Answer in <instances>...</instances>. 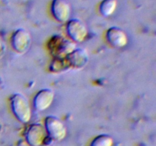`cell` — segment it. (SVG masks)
<instances>
[{
    "mask_svg": "<svg viewBox=\"0 0 156 146\" xmlns=\"http://www.w3.org/2000/svg\"><path fill=\"white\" fill-rule=\"evenodd\" d=\"M10 101L11 108L15 116L21 123H28L31 118V109L25 96L15 93L11 97Z\"/></svg>",
    "mask_w": 156,
    "mask_h": 146,
    "instance_id": "6da1fadb",
    "label": "cell"
},
{
    "mask_svg": "<svg viewBox=\"0 0 156 146\" xmlns=\"http://www.w3.org/2000/svg\"><path fill=\"white\" fill-rule=\"evenodd\" d=\"M48 49L55 57H66L76 50V44L59 35L52 36L48 43Z\"/></svg>",
    "mask_w": 156,
    "mask_h": 146,
    "instance_id": "7a4b0ae2",
    "label": "cell"
},
{
    "mask_svg": "<svg viewBox=\"0 0 156 146\" xmlns=\"http://www.w3.org/2000/svg\"><path fill=\"white\" fill-rule=\"evenodd\" d=\"M45 127L49 136L54 140L60 141L66 135V128L64 123L53 116H49L46 118Z\"/></svg>",
    "mask_w": 156,
    "mask_h": 146,
    "instance_id": "3957f363",
    "label": "cell"
},
{
    "mask_svg": "<svg viewBox=\"0 0 156 146\" xmlns=\"http://www.w3.org/2000/svg\"><path fill=\"white\" fill-rule=\"evenodd\" d=\"M31 44V36L25 29L15 30L12 36V45L14 50L18 53L24 54L30 49Z\"/></svg>",
    "mask_w": 156,
    "mask_h": 146,
    "instance_id": "277c9868",
    "label": "cell"
},
{
    "mask_svg": "<svg viewBox=\"0 0 156 146\" xmlns=\"http://www.w3.org/2000/svg\"><path fill=\"white\" fill-rule=\"evenodd\" d=\"M66 32L70 38L76 43H82L88 36V29L79 19H71L66 24Z\"/></svg>",
    "mask_w": 156,
    "mask_h": 146,
    "instance_id": "5b68a950",
    "label": "cell"
},
{
    "mask_svg": "<svg viewBox=\"0 0 156 146\" xmlns=\"http://www.w3.org/2000/svg\"><path fill=\"white\" fill-rule=\"evenodd\" d=\"M51 12L56 21L65 23L69 21L71 7L66 0H53L51 5Z\"/></svg>",
    "mask_w": 156,
    "mask_h": 146,
    "instance_id": "8992f818",
    "label": "cell"
},
{
    "mask_svg": "<svg viewBox=\"0 0 156 146\" xmlns=\"http://www.w3.org/2000/svg\"><path fill=\"white\" fill-rule=\"evenodd\" d=\"M55 94L53 90L44 88L37 93L34 98V106L38 111H44L51 106Z\"/></svg>",
    "mask_w": 156,
    "mask_h": 146,
    "instance_id": "52a82bcc",
    "label": "cell"
},
{
    "mask_svg": "<svg viewBox=\"0 0 156 146\" xmlns=\"http://www.w3.org/2000/svg\"><path fill=\"white\" fill-rule=\"evenodd\" d=\"M25 135L27 141L30 145L40 146L45 139V129L39 123L31 124L27 129Z\"/></svg>",
    "mask_w": 156,
    "mask_h": 146,
    "instance_id": "ba28073f",
    "label": "cell"
},
{
    "mask_svg": "<svg viewBox=\"0 0 156 146\" xmlns=\"http://www.w3.org/2000/svg\"><path fill=\"white\" fill-rule=\"evenodd\" d=\"M107 40L112 47L123 48L127 44L128 37L123 29L118 27H112L107 31Z\"/></svg>",
    "mask_w": 156,
    "mask_h": 146,
    "instance_id": "9c48e42d",
    "label": "cell"
},
{
    "mask_svg": "<svg viewBox=\"0 0 156 146\" xmlns=\"http://www.w3.org/2000/svg\"><path fill=\"white\" fill-rule=\"evenodd\" d=\"M70 67L75 68H82L86 65L88 61V55L86 50L76 49L71 53L66 56Z\"/></svg>",
    "mask_w": 156,
    "mask_h": 146,
    "instance_id": "30bf717a",
    "label": "cell"
},
{
    "mask_svg": "<svg viewBox=\"0 0 156 146\" xmlns=\"http://www.w3.org/2000/svg\"><path fill=\"white\" fill-rule=\"evenodd\" d=\"M70 68V65L69 64L66 57H55L53 61H52L50 66V70L53 72H62L66 71Z\"/></svg>",
    "mask_w": 156,
    "mask_h": 146,
    "instance_id": "8fae6325",
    "label": "cell"
},
{
    "mask_svg": "<svg viewBox=\"0 0 156 146\" xmlns=\"http://www.w3.org/2000/svg\"><path fill=\"white\" fill-rule=\"evenodd\" d=\"M117 6V0H103L99 6V11L104 16H111L115 12Z\"/></svg>",
    "mask_w": 156,
    "mask_h": 146,
    "instance_id": "7c38bea8",
    "label": "cell"
},
{
    "mask_svg": "<svg viewBox=\"0 0 156 146\" xmlns=\"http://www.w3.org/2000/svg\"><path fill=\"white\" fill-rule=\"evenodd\" d=\"M114 140L108 135H100L94 138L90 146H112Z\"/></svg>",
    "mask_w": 156,
    "mask_h": 146,
    "instance_id": "4fadbf2b",
    "label": "cell"
},
{
    "mask_svg": "<svg viewBox=\"0 0 156 146\" xmlns=\"http://www.w3.org/2000/svg\"><path fill=\"white\" fill-rule=\"evenodd\" d=\"M5 50H6L5 43V40L2 38V36L0 35V57L4 56L5 53Z\"/></svg>",
    "mask_w": 156,
    "mask_h": 146,
    "instance_id": "5bb4252c",
    "label": "cell"
}]
</instances>
